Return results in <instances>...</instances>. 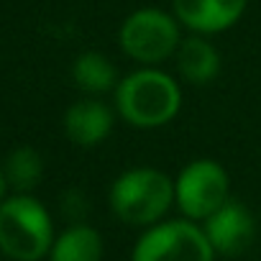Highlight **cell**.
<instances>
[{
    "label": "cell",
    "instance_id": "cell-1",
    "mask_svg": "<svg viewBox=\"0 0 261 261\" xmlns=\"http://www.w3.org/2000/svg\"><path fill=\"white\" fill-rule=\"evenodd\" d=\"M115 105L120 118L136 128L167 125L182 108V92L177 80L159 69L130 72L115 87Z\"/></svg>",
    "mask_w": 261,
    "mask_h": 261
},
{
    "label": "cell",
    "instance_id": "cell-2",
    "mask_svg": "<svg viewBox=\"0 0 261 261\" xmlns=\"http://www.w3.org/2000/svg\"><path fill=\"white\" fill-rule=\"evenodd\" d=\"M54 228L46 207L29 192L0 202V251L16 261H39L51 251Z\"/></svg>",
    "mask_w": 261,
    "mask_h": 261
},
{
    "label": "cell",
    "instance_id": "cell-3",
    "mask_svg": "<svg viewBox=\"0 0 261 261\" xmlns=\"http://www.w3.org/2000/svg\"><path fill=\"white\" fill-rule=\"evenodd\" d=\"M174 202V182L151 167L128 169L110 187V207L128 225H151Z\"/></svg>",
    "mask_w": 261,
    "mask_h": 261
},
{
    "label": "cell",
    "instance_id": "cell-4",
    "mask_svg": "<svg viewBox=\"0 0 261 261\" xmlns=\"http://www.w3.org/2000/svg\"><path fill=\"white\" fill-rule=\"evenodd\" d=\"M179 21L174 13L159 11V8H141L134 11L118 31L120 49L139 64L154 67L179 49Z\"/></svg>",
    "mask_w": 261,
    "mask_h": 261
},
{
    "label": "cell",
    "instance_id": "cell-5",
    "mask_svg": "<svg viewBox=\"0 0 261 261\" xmlns=\"http://www.w3.org/2000/svg\"><path fill=\"white\" fill-rule=\"evenodd\" d=\"M228 187V172L218 162L195 159L174 179V200L190 220H205L230 200Z\"/></svg>",
    "mask_w": 261,
    "mask_h": 261
},
{
    "label": "cell",
    "instance_id": "cell-6",
    "mask_svg": "<svg viewBox=\"0 0 261 261\" xmlns=\"http://www.w3.org/2000/svg\"><path fill=\"white\" fill-rule=\"evenodd\" d=\"M213 256L205 230L187 220L154 225L134 248V261H213Z\"/></svg>",
    "mask_w": 261,
    "mask_h": 261
},
{
    "label": "cell",
    "instance_id": "cell-7",
    "mask_svg": "<svg viewBox=\"0 0 261 261\" xmlns=\"http://www.w3.org/2000/svg\"><path fill=\"white\" fill-rule=\"evenodd\" d=\"M205 236L215 253L223 256H241L256 236V223L248 207L236 200H228L218 207L210 218H205Z\"/></svg>",
    "mask_w": 261,
    "mask_h": 261
},
{
    "label": "cell",
    "instance_id": "cell-8",
    "mask_svg": "<svg viewBox=\"0 0 261 261\" xmlns=\"http://www.w3.org/2000/svg\"><path fill=\"white\" fill-rule=\"evenodd\" d=\"M248 0H172L174 16L195 34H220L236 26Z\"/></svg>",
    "mask_w": 261,
    "mask_h": 261
},
{
    "label": "cell",
    "instance_id": "cell-9",
    "mask_svg": "<svg viewBox=\"0 0 261 261\" xmlns=\"http://www.w3.org/2000/svg\"><path fill=\"white\" fill-rule=\"evenodd\" d=\"M113 110L100 100H80L64 113V134L72 144L92 149L102 144L113 130Z\"/></svg>",
    "mask_w": 261,
    "mask_h": 261
},
{
    "label": "cell",
    "instance_id": "cell-10",
    "mask_svg": "<svg viewBox=\"0 0 261 261\" xmlns=\"http://www.w3.org/2000/svg\"><path fill=\"white\" fill-rule=\"evenodd\" d=\"M174 57L179 74L190 85H207L220 72V54L207 39H202V34L182 39Z\"/></svg>",
    "mask_w": 261,
    "mask_h": 261
},
{
    "label": "cell",
    "instance_id": "cell-11",
    "mask_svg": "<svg viewBox=\"0 0 261 261\" xmlns=\"http://www.w3.org/2000/svg\"><path fill=\"white\" fill-rule=\"evenodd\" d=\"M51 261H100L102 258V238L90 225L67 228L49 251Z\"/></svg>",
    "mask_w": 261,
    "mask_h": 261
},
{
    "label": "cell",
    "instance_id": "cell-12",
    "mask_svg": "<svg viewBox=\"0 0 261 261\" xmlns=\"http://www.w3.org/2000/svg\"><path fill=\"white\" fill-rule=\"evenodd\" d=\"M72 80L80 90L90 95H100L118 87V72L113 62L100 51H85L72 64Z\"/></svg>",
    "mask_w": 261,
    "mask_h": 261
},
{
    "label": "cell",
    "instance_id": "cell-13",
    "mask_svg": "<svg viewBox=\"0 0 261 261\" xmlns=\"http://www.w3.org/2000/svg\"><path fill=\"white\" fill-rule=\"evenodd\" d=\"M3 172H6L8 187H13L16 192H31L44 177V159L36 149L18 146L8 154Z\"/></svg>",
    "mask_w": 261,
    "mask_h": 261
},
{
    "label": "cell",
    "instance_id": "cell-14",
    "mask_svg": "<svg viewBox=\"0 0 261 261\" xmlns=\"http://www.w3.org/2000/svg\"><path fill=\"white\" fill-rule=\"evenodd\" d=\"M6 190H8V179H6V172L0 167V202L6 200Z\"/></svg>",
    "mask_w": 261,
    "mask_h": 261
}]
</instances>
